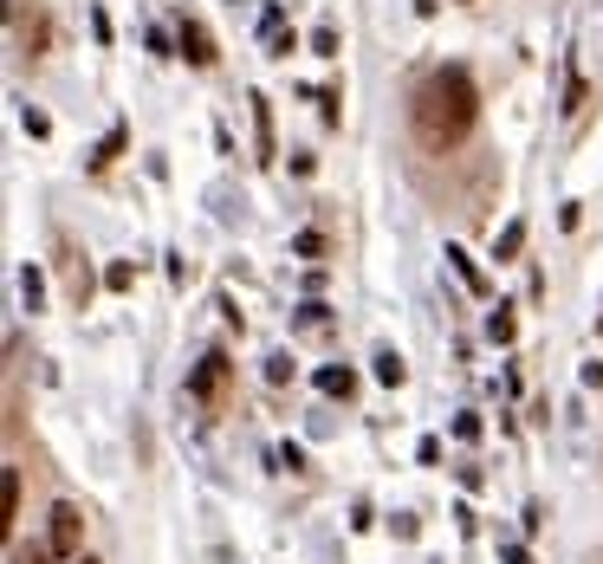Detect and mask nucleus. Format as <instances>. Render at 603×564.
<instances>
[{
    "mask_svg": "<svg viewBox=\"0 0 603 564\" xmlns=\"http://www.w3.org/2000/svg\"><path fill=\"white\" fill-rule=\"evenodd\" d=\"M409 117H415L422 150L448 156V150H461V144L474 137V123H481V91H474V78L461 72V66H442V72H428L422 85H415Z\"/></svg>",
    "mask_w": 603,
    "mask_h": 564,
    "instance_id": "f257e3e1",
    "label": "nucleus"
},
{
    "mask_svg": "<svg viewBox=\"0 0 603 564\" xmlns=\"http://www.w3.org/2000/svg\"><path fill=\"white\" fill-rule=\"evenodd\" d=\"M227 383H234V357H227V350H208V357L189 370V396L201 403V409H221Z\"/></svg>",
    "mask_w": 603,
    "mask_h": 564,
    "instance_id": "f03ea898",
    "label": "nucleus"
},
{
    "mask_svg": "<svg viewBox=\"0 0 603 564\" xmlns=\"http://www.w3.org/2000/svg\"><path fill=\"white\" fill-rule=\"evenodd\" d=\"M46 545H52L59 558H85V513H78L72 499H59V506L46 513Z\"/></svg>",
    "mask_w": 603,
    "mask_h": 564,
    "instance_id": "7ed1b4c3",
    "label": "nucleus"
},
{
    "mask_svg": "<svg viewBox=\"0 0 603 564\" xmlns=\"http://www.w3.org/2000/svg\"><path fill=\"white\" fill-rule=\"evenodd\" d=\"M247 105H254V150H260V162H273L279 156V144H273V105H266V91H254Z\"/></svg>",
    "mask_w": 603,
    "mask_h": 564,
    "instance_id": "20e7f679",
    "label": "nucleus"
},
{
    "mask_svg": "<svg viewBox=\"0 0 603 564\" xmlns=\"http://www.w3.org/2000/svg\"><path fill=\"white\" fill-rule=\"evenodd\" d=\"M182 59H189V66H215V59H221L201 20H182Z\"/></svg>",
    "mask_w": 603,
    "mask_h": 564,
    "instance_id": "39448f33",
    "label": "nucleus"
},
{
    "mask_svg": "<svg viewBox=\"0 0 603 564\" xmlns=\"http://www.w3.org/2000/svg\"><path fill=\"white\" fill-rule=\"evenodd\" d=\"M448 260H454V273H461V286H467V293H487V273H481V266L467 260L461 247H448Z\"/></svg>",
    "mask_w": 603,
    "mask_h": 564,
    "instance_id": "423d86ee",
    "label": "nucleus"
},
{
    "mask_svg": "<svg viewBox=\"0 0 603 564\" xmlns=\"http://www.w3.org/2000/svg\"><path fill=\"white\" fill-rule=\"evenodd\" d=\"M123 144H130V137H123V130H111V137H105V144L91 150V169H111L117 156H123Z\"/></svg>",
    "mask_w": 603,
    "mask_h": 564,
    "instance_id": "0eeeda50",
    "label": "nucleus"
},
{
    "mask_svg": "<svg viewBox=\"0 0 603 564\" xmlns=\"http://www.w3.org/2000/svg\"><path fill=\"white\" fill-rule=\"evenodd\" d=\"M318 389H325V396H350L357 376H350V370H318Z\"/></svg>",
    "mask_w": 603,
    "mask_h": 564,
    "instance_id": "6e6552de",
    "label": "nucleus"
},
{
    "mask_svg": "<svg viewBox=\"0 0 603 564\" xmlns=\"http://www.w3.org/2000/svg\"><path fill=\"white\" fill-rule=\"evenodd\" d=\"M520 247H526V221H513L506 234H500V254H493V260H513Z\"/></svg>",
    "mask_w": 603,
    "mask_h": 564,
    "instance_id": "1a4fd4ad",
    "label": "nucleus"
},
{
    "mask_svg": "<svg viewBox=\"0 0 603 564\" xmlns=\"http://www.w3.org/2000/svg\"><path fill=\"white\" fill-rule=\"evenodd\" d=\"M105 286H111V293H130V286H137V266H105Z\"/></svg>",
    "mask_w": 603,
    "mask_h": 564,
    "instance_id": "9d476101",
    "label": "nucleus"
},
{
    "mask_svg": "<svg viewBox=\"0 0 603 564\" xmlns=\"http://www.w3.org/2000/svg\"><path fill=\"white\" fill-rule=\"evenodd\" d=\"M487 338H493V344H513V311H506V305H500V311L487 318Z\"/></svg>",
    "mask_w": 603,
    "mask_h": 564,
    "instance_id": "9b49d317",
    "label": "nucleus"
},
{
    "mask_svg": "<svg viewBox=\"0 0 603 564\" xmlns=\"http://www.w3.org/2000/svg\"><path fill=\"white\" fill-rule=\"evenodd\" d=\"M377 383H389V389L403 383V357H396V350H383L377 357Z\"/></svg>",
    "mask_w": 603,
    "mask_h": 564,
    "instance_id": "f8f14e48",
    "label": "nucleus"
},
{
    "mask_svg": "<svg viewBox=\"0 0 603 564\" xmlns=\"http://www.w3.org/2000/svg\"><path fill=\"white\" fill-rule=\"evenodd\" d=\"M7 520H20V474L7 467Z\"/></svg>",
    "mask_w": 603,
    "mask_h": 564,
    "instance_id": "ddd939ff",
    "label": "nucleus"
},
{
    "mask_svg": "<svg viewBox=\"0 0 603 564\" xmlns=\"http://www.w3.org/2000/svg\"><path fill=\"white\" fill-rule=\"evenodd\" d=\"M312 52H325V59H332V52H338V33H332V27H318V33H312Z\"/></svg>",
    "mask_w": 603,
    "mask_h": 564,
    "instance_id": "4468645a",
    "label": "nucleus"
},
{
    "mask_svg": "<svg viewBox=\"0 0 603 564\" xmlns=\"http://www.w3.org/2000/svg\"><path fill=\"white\" fill-rule=\"evenodd\" d=\"M52 558H59L52 545H33V552H20V558H13V564H52Z\"/></svg>",
    "mask_w": 603,
    "mask_h": 564,
    "instance_id": "2eb2a0df",
    "label": "nucleus"
},
{
    "mask_svg": "<svg viewBox=\"0 0 603 564\" xmlns=\"http://www.w3.org/2000/svg\"><path fill=\"white\" fill-rule=\"evenodd\" d=\"M72 564H91V558H72Z\"/></svg>",
    "mask_w": 603,
    "mask_h": 564,
    "instance_id": "dca6fc26",
    "label": "nucleus"
}]
</instances>
